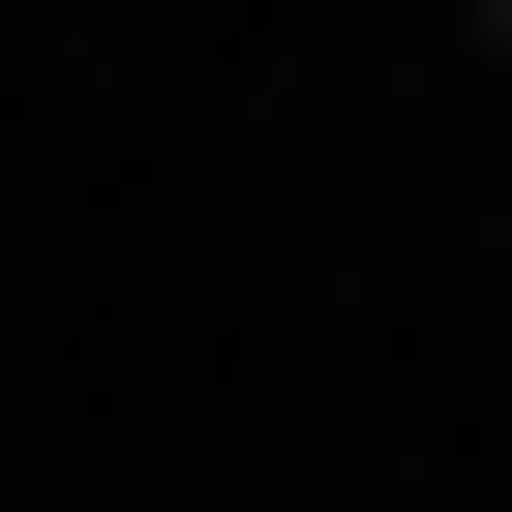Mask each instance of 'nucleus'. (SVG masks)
<instances>
[{
	"label": "nucleus",
	"instance_id": "obj_1",
	"mask_svg": "<svg viewBox=\"0 0 512 512\" xmlns=\"http://www.w3.org/2000/svg\"><path fill=\"white\" fill-rule=\"evenodd\" d=\"M482 61H512V0H482Z\"/></svg>",
	"mask_w": 512,
	"mask_h": 512
}]
</instances>
